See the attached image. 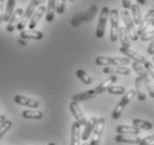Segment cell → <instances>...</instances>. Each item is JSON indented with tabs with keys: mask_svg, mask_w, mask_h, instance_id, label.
I'll return each instance as SVG.
<instances>
[{
	"mask_svg": "<svg viewBox=\"0 0 154 145\" xmlns=\"http://www.w3.org/2000/svg\"><path fill=\"white\" fill-rule=\"evenodd\" d=\"M6 119H6V116H5V115L0 114V124H1V123H4Z\"/></svg>",
	"mask_w": 154,
	"mask_h": 145,
	"instance_id": "obj_43",
	"label": "cell"
},
{
	"mask_svg": "<svg viewBox=\"0 0 154 145\" xmlns=\"http://www.w3.org/2000/svg\"><path fill=\"white\" fill-rule=\"evenodd\" d=\"M135 84V92H136V97L139 100L143 102V100H146V94H145V86H144V83H143V79L141 77H136L134 80Z\"/></svg>",
	"mask_w": 154,
	"mask_h": 145,
	"instance_id": "obj_20",
	"label": "cell"
},
{
	"mask_svg": "<svg viewBox=\"0 0 154 145\" xmlns=\"http://www.w3.org/2000/svg\"><path fill=\"white\" fill-rule=\"evenodd\" d=\"M69 110H70V113L73 114L75 121H76L79 125H85V124H86L87 119H85L83 112H82V110L79 108V106H78V103L72 100L69 104Z\"/></svg>",
	"mask_w": 154,
	"mask_h": 145,
	"instance_id": "obj_9",
	"label": "cell"
},
{
	"mask_svg": "<svg viewBox=\"0 0 154 145\" xmlns=\"http://www.w3.org/2000/svg\"><path fill=\"white\" fill-rule=\"evenodd\" d=\"M149 143H154V134L142 138V141H141V143L139 145H145V144H149Z\"/></svg>",
	"mask_w": 154,
	"mask_h": 145,
	"instance_id": "obj_38",
	"label": "cell"
},
{
	"mask_svg": "<svg viewBox=\"0 0 154 145\" xmlns=\"http://www.w3.org/2000/svg\"><path fill=\"white\" fill-rule=\"evenodd\" d=\"M119 39L121 44H122V47H125V48H130L131 46V38H130V35L127 32V30L125 29L124 26H119Z\"/></svg>",
	"mask_w": 154,
	"mask_h": 145,
	"instance_id": "obj_23",
	"label": "cell"
},
{
	"mask_svg": "<svg viewBox=\"0 0 154 145\" xmlns=\"http://www.w3.org/2000/svg\"><path fill=\"white\" fill-rule=\"evenodd\" d=\"M143 65H144V67H145V69H146V72H149V75H151L152 78L154 79V65H153V63L146 60Z\"/></svg>",
	"mask_w": 154,
	"mask_h": 145,
	"instance_id": "obj_37",
	"label": "cell"
},
{
	"mask_svg": "<svg viewBox=\"0 0 154 145\" xmlns=\"http://www.w3.org/2000/svg\"><path fill=\"white\" fill-rule=\"evenodd\" d=\"M143 83H144V86L146 88V92L149 93L151 98H154V83L152 82L150 77H146L145 79H143Z\"/></svg>",
	"mask_w": 154,
	"mask_h": 145,
	"instance_id": "obj_33",
	"label": "cell"
},
{
	"mask_svg": "<svg viewBox=\"0 0 154 145\" xmlns=\"http://www.w3.org/2000/svg\"><path fill=\"white\" fill-rule=\"evenodd\" d=\"M109 9L108 7H103L100 9V18H98V23H97L96 27V35L97 38H103L105 35V29H106V23H107V20L109 18Z\"/></svg>",
	"mask_w": 154,
	"mask_h": 145,
	"instance_id": "obj_6",
	"label": "cell"
},
{
	"mask_svg": "<svg viewBox=\"0 0 154 145\" xmlns=\"http://www.w3.org/2000/svg\"><path fill=\"white\" fill-rule=\"evenodd\" d=\"M119 51L123 54L124 56H126L128 59H132L134 61H137V63H141V64H144L146 59L144 56H142L141 54L136 53L135 50L131 49V48H125V47H121L119 48Z\"/></svg>",
	"mask_w": 154,
	"mask_h": 145,
	"instance_id": "obj_14",
	"label": "cell"
},
{
	"mask_svg": "<svg viewBox=\"0 0 154 145\" xmlns=\"http://www.w3.org/2000/svg\"><path fill=\"white\" fill-rule=\"evenodd\" d=\"M109 23H111L109 38H111V40L113 42H115L119 39V12L115 8L109 11Z\"/></svg>",
	"mask_w": 154,
	"mask_h": 145,
	"instance_id": "obj_5",
	"label": "cell"
},
{
	"mask_svg": "<svg viewBox=\"0 0 154 145\" xmlns=\"http://www.w3.org/2000/svg\"><path fill=\"white\" fill-rule=\"evenodd\" d=\"M23 117L27 119H40L42 117V112L36 110H27L23 112Z\"/></svg>",
	"mask_w": 154,
	"mask_h": 145,
	"instance_id": "obj_30",
	"label": "cell"
},
{
	"mask_svg": "<svg viewBox=\"0 0 154 145\" xmlns=\"http://www.w3.org/2000/svg\"><path fill=\"white\" fill-rule=\"evenodd\" d=\"M132 68H133V70H134V72L139 75V77H141L142 79H145L146 77H150V75H149V72H146L145 67H144L143 64H141V63L133 61V64H132Z\"/></svg>",
	"mask_w": 154,
	"mask_h": 145,
	"instance_id": "obj_28",
	"label": "cell"
},
{
	"mask_svg": "<svg viewBox=\"0 0 154 145\" xmlns=\"http://www.w3.org/2000/svg\"><path fill=\"white\" fill-rule=\"evenodd\" d=\"M81 126L82 125H79L76 121L72 124V130H70V145H81V140H82Z\"/></svg>",
	"mask_w": 154,
	"mask_h": 145,
	"instance_id": "obj_15",
	"label": "cell"
},
{
	"mask_svg": "<svg viewBox=\"0 0 154 145\" xmlns=\"http://www.w3.org/2000/svg\"><path fill=\"white\" fill-rule=\"evenodd\" d=\"M39 6H40V4H39L38 0H31L30 2H29V5L27 6V8H26V11H23V17H21V20H20L19 25L17 26V30L23 31V29H25L26 25L29 23V20L31 19L32 15L35 14L36 9H37Z\"/></svg>",
	"mask_w": 154,
	"mask_h": 145,
	"instance_id": "obj_4",
	"label": "cell"
},
{
	"mask_svg": "<svg viewBox=\"0 0 154 145\" xmlns=\"http://www.w3.org/2000/svg\"><path fill=\"white\" fill-rule=\"evenodd\" d=\"M152 19H154V8L147 11V14L145 15V17L142 19L141 25L137 26L136 32H137V36H139V37L141 36V35L144 34V32L146 31V29H149V27L151 26V21H152Z\"/></svg>",
	"mask_w": 154,
	"mask_h": 145,
	"instance_id": "obj_10",
	"label": "cell"
},
{
	"mask_svg": "<svg viewBox=\"0 0 154 145\" xmlns=\"http://www.w3.org/2000/svg\"><path fill=\"white\" fill-rule=\"evenodd\" d=\"M105 123H106V121H105L104 117L97 119V123L92 133V137H91L89 145H100V138H102V135H103V132H104V128H105Z\"/></svg>",
	"mask_w": 154,
	"mask_h": 145,
	"instance_id": "obj_7",
	"label": "cell"
},
{
	"mask_svg": "<svg viewBox=\"0 0 154 145\" xmlns=\"http://www.w3.org/2000/svg\"><path fill=\"white\" fill-rule=\"evenodd\" d=\"M145 145H154V143H149V144H145Z\"/></svg>",
	"mask_w": 154,
	"mask_h": 145,
	"instance_id": "obj_48",
	"label": "cell"
},
{
	"mask_svg": "<svg viewBox=\"0 0 154 145\" xmlns=\"http://www.w3.org/2000/svg\"><path fill=\"white\" fill-rule=\"evenodd\" d=\"M23 15V8H17V10L14 11L10 20L8 21L7 25V31L8 32H12L17 29V26L19 25L20 20H21V17Z\"/></svg>",
	"mask_w": 154,
	"mask_h": 145,
	"instance_id": "obj_8",
	"label": "cell"
},
{
	"mask_svg": "<svg viewBox=\"0 0 154 145\" xmlns=\"http://www.w3.org/2000/svg\"><path fill=\"white\" fill-rule=\"evenodd\" d=\"M69 1H74V0H69Z\"/></svg>",
	"mask_w": 154,
	"mask_h": 145,
	"instance_id": "obj_49",
	"label": "cell"
},
{
	"mask_svg": "<svg viewBox=\"0 0 154 145\" xmlns=\"http://www.w3.org/2000/svg\"><path fill=\"white\" fill-rule=\"evenodd\" d=\"M106 92L112 95H124L126 93V89L124 86H121V85H112L111 87L107 88Z\"/></svg>",
	"mask_w": 154,
	"mask_h": 145,
	"instance_id": "obj_32",
	"label": "cell"
},
{
	"mask_svg": "<svg viewBox=\"0 0 154 145\" xmlns=\"http://www.w3.org/2000/svg\"><path fill=\"white\" fill-rule=\"evenodd\" d=\"M131 17L133 21H134L135 26H140L142 23V10H141V6L137 4L132 5L131 7Z\"/></svg>",
	"mask_w": 154,
	"mask_h": 145,
	"instance_id": "obj_22",
	"label": "cell"
},
{
	"mask_svg": "<svg viewBox=\"0 0 154 145\" xmlns=\"http://www.w3.org/2000/svg\"><path fill=\"white\" fill-rule=\"evenodd\" d=\"M4 4L5 0H0V23L4 21Z\"/></svg>",
	"mask_w": 154,
	"mask_h": 145,
	"instance_id": "obj_40",
	"label": "cell"
},
{
	"mask_svg": "<svg viewBox=\"0 0 154 145\" xmlns=\"http://www.w3.org/2000/svg\"><path fill=\"white\" fill-rule=\"evenodd\" d=\"M140 39L142 42H152V40H154V29L146 30L144 34L140 36Z\"/></svg>",
	"mask_w": 154,
	"mask_h": 145,
	"instance_id": "obj_35",
	"label": "cell"
},
{
	"mask_svg": "<svg viewBox=\"0 0 154 145\" xmlns=\"http://www.w3.org/2000/svg\"><path fill=\"white\" fill-rule=\"evenodd\" d=\"M82 145H89V143H87V142H84V143H83Z\"/></svg>",
	"mask_w": 154,
	"mask_h": 145,
	"instance_id": "obj_46",
	"label": "cell"
},
{
	"mask_svg": "<svg viewBox=\"0 0 154 145\" xmlns=\"http://www.w3.org/2000/svg\"><path fill=\"white\" fill-rule=\"evenodd\" d=\"M76 76L78 77V78H79V79H81L85 85H91L93 83L92 77L89 76L88 74L85 72V70H83V69H78V70H77Z\"/></svg>",
	"mask_w": 154,
	"mask_h": 145,
	"instance_id": "obj_31",
	"label": "cell"
},
{
	"mask_svg": "<svg viewBox=\"0 0 154 145\" xmlns=\"http://www.w3.org/2000/svg\"><path fill=\"white\" fill-rule=\"evenodd\" d=\"M11 126H12V122L10 119H6L4 123L0 124V140H1V137L7 133L8 131L10 130Z\"/></svg>",
	"mask_w": 154,
	"mask_h": 145,
	"instance_id": "obj_34",
	"label": "cell"
},
{
	"mask_svg": "<svg viewBox=\"0 0 154 145\" xmlns=\"http://www.w3.org/2000/svg\"><path fill=\"white\" fill-rule=\"evenodd\" d=\"M151 25L154 27V19H152V21H151Z\"/></svg>",
	"mask_w": 154,
	"mask_h": 145,
	"instance_id": "obj_47",
	"label": "cell"
},
{
	"mask_svg": "<svg viewBox=\"0 0 154 145\" xmlns=\"http://www.w3.org/2000/svg\"><path fill=\"white\" fill-rule=\"evenodd\" d=\"M104 74H109V75H124L128 76L131 74V69L127 66H107L103 69Z\"/></svg>",
	"mask_w": 154,
	"mask_h": 145,
	"instance_id": "obj_12",
	"label": "cell"
},
{
	"mask_svg": "<svg viewBox=\"0 0 154 145\" xmlns=\"http://www.w3.org/2000/svg\"><path fill=\"white\" fill-rule=\"evenodd\" d=\"M97 94L95 92V89H88L86 92L79 93V94H76L72 97V100L73 102H76V103H79V102H85V100H88V99L95 97Z\"/></svg>",
	"mask_w": 154,
	"mask_h": 145,
	"instance_id": "obj_21",
	"label": "cell"
},
{
	"mask_svg": "<svg viewBox=\"0 0 154 145\" xmlns=\"http://www.w3.org/2000/svg\"><path fill=\"white\" fill-rule=\"evenodd\" d=\"M153 8H154V7H153Z\"/></svg>",
	"mask_w": 154,
	"mask_h": 145,
	"instance_id": "obj_51",
	"label": "cell"
},
{
	"mask_svg": "<svg viewBox=\"0 0 154 145\" xmlns=\"http://www.w3.org/2000/svg\"><path fill=\"white\" fill-rule=\"evenodd\" d=\"M115 141L117 143H127V144H140L142 138L136 135L130 134H117L115 136Z\"/></svg>",
	"mask_w": 154,
	"mask_h": 145,
	"instance_id": "obj_16",
	"label": "cell"
},
{
	"mask_svg": "<svg viewBox=\"0 0 154 145\" xmlns=\"http://www.w3.org/2000/svg\"><path fill=\"white\" fill-rule=\"evenodd\" d=\"M153 61H154V56H153Z\"/></svg>",
	"mask_w": 154,
	"mask_h": 145,
	"instance_id": "obj_50",
	"label": "cell"
},
{
	"mask_svg": "<svg viewBox=\"0 0 154 145\" xmlns=\"http://www.w3.org/2000/svg\"><path fill=\"white\" fill-rule=\"evenodd\" d=\"M132 0H122V6H123V9L125 10H128V9H131L132 7Z\"/></svg>",
	"mask_w": 154,
	"mask_h": 145,
	"instance_id": "obj_39",
	"label": "cell"
},
{
	"mask_svg": "<svg viewBox=\"0 0 154 145\" xmlns=\"http://www.w3.org/2000/svg\"><path fill=\"white\" fill-rule=\"evenodd\" d=\"M18 42H19V44H21V45H27L26 40H23V39H21V38H20L19 40H18Z\"/></svg>",
	"mask_w": 154,
	"mask_h": 145,
	"instance_id": "obj_44",
	"label": "cell"
},
{
	"mask_svg": "<svg viewBox=\"0 0 154 145\" xmlns=\"http://www.w3.org/2000/svg\"><path fill=\"white\" fill-rule=\"evenodd\" d=\"M56 6H57V0H48L46 7V20L48 23H51L54 20L55 12H56Z\"/></svg>",
	"mask_w": 154,
	"mask_h": 145,
	"instance_id": "obj_25",
	"label": "cell"
},
{
	"mask_svg": "<svg viewBox=\"0 0 154 145\" xmlns=\"http://www.w3.org/2000/svg\"><path fill=\"white\" fill-rule=\"evenodd\" d=\"M14 100H15V103L19 104V105L30 107V108H37L39 106V102L37 99L30 98V97L23 95H16L14 97Z\"/></svg>",
	"mask_w": 154,
	"mask_h": 145,
	"instance_id": "obj_13",
	"label": "cell"
},
{
	"mask_svg": "<svg viewBox=\"0 0 154 145\" xmlns=\"http://www.w3.org/2000/svg\"><path fill=\"white\" fill-rule=\"evenodd\" d=\"M38 1H39V4L42 5V4H44V2H45V1H46V0H38Z\"/></svg>",
	"mask_w": 154,
	"mask_h": 145,
	"instance_id": "obj_45",
	"label": "cell"
},
{
	"mask_svg": "<svg viewBox=\"0 0 154 145\" xmlns=\"http://www.w3.org/2000/svg\"><path fill=\"white\" fill-rule=\"evenodd\" d=\"M140 128L133 125H117L116 132L117 134H130V135H139Z\"/></svg>",
	"mask_w": 154,
	"mask_h": 145,
	"instance_id": "obj_24",
	"label": "cell"
},
{
	"mask_svg": "<svg viewBox=\"0 0 154 145\" xmlns=\"http://www.w3.org/2000/svg\"><path fill=\"white\" fill-rule=\"evenodd\" d=\"M44 37V34L42 31L35 30V29H28V30L20 31V38L23 40L31 39V40H42Z\"/></svg>",
	"mask_w": 154,
	"mask_h": 145,
	"instance_id": "obj_19",
	"label": "cell"
},
{
	"mask_svg": "<svg viewBox=\"0 0 154 145\" xmlns=\"http://www.w3.org/2000/svg\"><path fill=\"white\" fill-rule=\"evenodd\" d=\"M147 54H150L152 56H154V40L150 42V45H149V48H147Z\"/></svg>",
	"mask_w": 154,
	"mask_h": 145,
	"instance_id": "obj_41",
	"label": "cell"
},
{
	"mask_svg": "<svg viewBox=\"0 0 154 145\" xmlns=\"http://www.w3.org/2000/svg\"><path fill=\"white\" fill-rule=\"evenodd\" d=\"M116 82H117V76H116V75H109V77H107L105 80H103V82H102L100 85H97L94 89H95L96 94L98 95V94H102V93L106 92L107 88L111 87V86H112L114 83H116Z\"/></svg>",
	"mask_w": 154,
	"mask_h": 145,
	"instance_id": "obj_17",
	"label": "cell"
},
{
	"mask_svg": "<svg viewBox=\"0 0 154 145\" xmlns=\"http://www.w3.org/2000/svg\"><path fill=\"white\" fill-rule=\"evenodd\" d=\"M119 16H121V18H122V20H123L124 27H125V29H126L128 35H130L131 40L132 42H137V40L140 39V37L137 36V32H136V26H135L134 21H133V19H132L130 11L123 9L122 11L119 12Z\"/></svg>",
	"mask_w": 154,
	"mask_h": 145,
	"instance_id": "obj_1",
	"label": "cell"
},
{
	"mask_svg": "<svg viewBox=\"0 0 154 145\" xmlns=\"http://www.w3.org/2000/svg\"><path fill=\"white\" fill-rule=\"evenodd\" d=\"M95 10H96V6L92 7V9L88 10V12H86L84 16H78L76 18H74L73 21H72V25L73 26H77V25H79L84 20H91L93 18V16L95 15Z\"/></svg>",
	"mask_w": 154,
	"mask_h": 145,
	"instance_id": "obj_26",
	"label": "cell"
},
{
	"mask_svg": "<svg viewBox=\"0 0 154 145\" xmlns=\"http://www.w3.org/2000/svg\"><path fill=\"white\" fill-rule=\"evenodd\" d=\"M132 124L133 126L137 127L140 130H144V131H151L153 128V124L149 121H145V119H134L132 121Z\"/></svg>",
	"mask_w": 154,
	"mask_h": 145,
	"instance_id": "obj_27",
	"label": "cell"
},
{
	"mask_svg": "<svg viewBox=\"0 0 154 145\" xmlns=\"http://www.w3.org/2000/svg\"><path fill=\"white\" fill-rule=\"evenodd\" d=\"M15 6H16L15 0H8V1H7L6 9H5V12H4V21H7V23H8V21L10 20L12 14H14Z\"/></svg>",
	"mask_w": 154,
	"mask_h": 145,
	"instance_id": "obj_29",
	"label": "cell"
},
{
	"mask_svg": "<svg viewBox=\"0 0 154 145\" xmlns=\"http://www.w3.org/2000/svg\"><path fill=\"white\" fill-rule=\"evenodd\" d=\"M46 9L47 8L44 6V5H40L37 9H36L35 14L32 15L31 19L29 20L28 23V29H35L36 26L38 25L39 20H42V18L44 17V15L46 14Z\"/></svg>",
	"mask_w": 154,
	"mask_h": 145,
	"instance_id": "obj_11",
	"label": "cell"
},
{
	"mask_svg": "<svg viewBox=\"0 0 154 145\" xmlns=\"http://www.w3.org/2000/svg\"><path fill=\"white\" fill-rule=\"evenodd\" d=\"M66 0H57V6H56V12L59 15H63L65 11Z\"/></svg>",
	"mask_w": 154,
	"mask_h": 145,
	"instance_id": "obj_36",
	"label": "cell"
},
{
	"mask_svg": "<svg viewBox=\"0 0 154 145\" xmlns=\"http://www.w3.org/2000/svg\"><path fill=\"white\" fill-rule=\"evenodd\" d=\"M135 96H136V92H135L134 89H130L128 92H126L125 94H124L122 99L116 104L115 108H114V111H113V113H112L113 119H119V117H121V115H122V113H123L124 108L126 107L127 104L130 103Z\"/></svg>",
	"mask_w": 154,
	"mask_h": 145,
	"instance_id": "obj_3",
	"label": "cell"
},
{
	"mask_svg": "<svg viewBox=\"0 0 154 145\" xmlns=\"http://www.w3.org/2000/svg\"><path fill=\"white\" fill-rule=\"evenodd\" d=\"M96 123H97L96 117H91V119L86 122L84 130H83V133H82V140H83L84 142H86L89 137H91L93 131H94V128H95Z\"/></svg>",
	"mask_w": 154,
	"mask_h": 145,
	"instance_id": "obj_18",
	"label": "cell"
},
{
	"mask_svg": "<svg viewBox=\"0 0 154 145\" xmlns=\"http://www.w3.org/2000/svg\"><path fill=\"white\" fill-rule=\"evenodd\" d=\"M131 59L127 57H109V56H98L95 59L96 65L98 66H125L130 64Z\"/></svg>",
	"mask_w": 154,
	"mask_h": 145,
	"instance_id": "obj_2",
	"label": "cell"
},
{
	"mask_svg": "<svg viewBox=\"0 0 154 145\" xmlns=\"http://www.w3.org/2000/svg\"><path fill=\"white\" fill-rule=\"evenodd\" d=\"M136 4L140 6H145L146 5V0H136Z\"/></svg>",
	"mask_w": 154,
	"mask_h": 145,
	"instance_id": "obj_42",
	"label": "cell"
}]
</instances>
